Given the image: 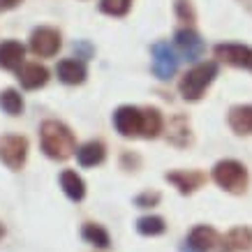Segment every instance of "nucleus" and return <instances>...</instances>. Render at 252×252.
Segmentation results:
<instances>
[{"label":"nucleus","instance_id":"f257e3e1","mask_svg":"<svg viewBox=\"0 0 252 252\" xmlns=\"http://www.w3.org/2000/svg\"><path fill=\"white\" fill-rule=\"evenodd\" d=\"M39 141L51 160H67L77 151V139L65 123L61 121H44L39 127Z\"/></svg>","mask_w":252,"mask_h":252},{"label":"nucleus","instance_id":"f03ea898","mask_svg":"<svg viewBox=\"0 0 252 252\" xmlns=\"http://www.w3.org/2000/svg\"><path fill=\"white\" fill-rule=\"evenodd\" d=\"M215 77H218V63H201V65L192 67L190 72L181 79L178 91H181V95H183L185 99L197 102V99L204 95V91L213 84Z\"/></svg>","mask_w":252,"mask_h":252},{"label":"nucleus","instance_id":"7ed1b4c3","mask_svg":"<svg viewBox=\"0 0 252 252\" xmlns=\"http://www.w3.org/2000/svg\"><path fill=\"white\" fill-rule=\"evenodd\" d=\"M213 181L231 194H243L248 190V169L236 160H220L213 167Z\"/></svg>","mask_w":252,"mask_h":252},{"label":"nucleus","instance_id":"20e7f679","mask_svg":"<svg viewBox=\"0 0 252 252\" xmlns=\"http://www.w3.org/2000/svg\"><path fill=\"white\" fill-rule=\"evenodd\" d=\"M28 158V139L19 134H5L0 137V160L9 169H21Z\"/></svg>","mask_w":252,"mask_h":252},{"label":"nucleus","instance_id":"39448f33","mask_svg":"<svg viewBox=\"0 0 252 252\" xmlns=\"http://www.w3.org/2000/svg\"><path fill=\"white\" fill-rule=\"evenodd\" d=\"M114 125L118 134L123 137H141L144 132V109H137V107H118L114 114Z\"/></svg>","mask_w":252,"mask_h":252},{"label":"nucleus","instance_id":"423d86ee","mask_svg":"<svg viewBox=\"0 0 252 252\" xmlns=\"http://www.w3.org/2000/svg\"><path fill=\"white\" fill-rule=\"evenodd\" d=\"M63 39H61V32L54 31V28H35L31 35V51L39 58H51V56L58 54V49H61Z\"/></svg>","mask_w":252,"mask_h":252},{"label":"nucleus","instance_id":"0eeeda50","mask_svg":"<svg viewBox=\"0 0 252 252\" xmlns=\"http://www.w3.org/2000/svg\"><path fill=\"white\" fill-rule=\"evenodd\" d=\"M176 69H178V58H176L174 49L167 44V42H158L153 46V72L155 77L162 79V81H167L176 74Z\"/></svg>","mask_w":252,"mask_h":252},{"label":"nucleus","instance_id":"6e6552de","mask_svg":"<svg viewBox=\"0 0 252 252\" xmlns=\"http://www.w3.org/2000/svg\"><path fill=\"white\" fill-rule=\"evenodd\" d=\"M215 56L220 61L229 63L234 67H245L252 72V49L245 44H218L215 46Z\"/></svg>","mask_w":252,"mask_h":252},{"label":"nucleus","instance_id":"1a4fd4ad","mask_svg":"<svg viewBox=\"0 0 252 252\" xmlns=\"http://www.w3.org/2000/svg\"><path fill=\"white\" fill-rule=\"evenodd\" d=\"M176 46H178V51H181L188 61H197V58H201L204 51H206L204 39L199 37V32L192 31V28H183V31L176 32Z\"/></svg>","mask_w":252,"mask_h":252},{"label":"nucleus","instance_id":"9d476101","mask_svg":"<svg viewBox=\"0 0 252 252\" xmlns=\"http://www.w3.org/2000/svg\"><path fill=\"white\" fill-rule=\"evenodd\" d=\"M218 241H220V236H218V231H215L213 227L199 224V227H194V229L188 234V241H185V243L197 252H208L218 245Z\"/></svg>","mask_w":252,"mask_h":252},{"label":"nucleus","instance_id":"9b49d317","mask_svg":"<svg viewBox=\"0 0 252 252\" xmlns=\"http://www.w3.org/2000/svg\"><path fill=\"white\" fill-rule=\"evenodd\" d=\"M169 183L176 185L178 188V192L181 194H192V192L197 190V188H201V183L206 181V176L201 174V171H171V174L164 176Z\"/></svg>","mask_w":252,"mask_h":252},{"label":"nucleus","instance_id":"f8f14e48","mask_svg":"<svg viewBox=\"0 0 252 252\" xmlns=\"http://www.w3.org/2000/svg\"><path fill=\"white\" fill-rule=\"evenodd\" d=\"M19 81L26 91H35V88H42V86L49 81V69L44 65H37V63H28L19 67Z\"/></svg>","mask_w":252,"mask_h":252},{"label":"nucleus","instance_id":"ddd939ff","mask_svg":"<svg viewBox=\"0 0 252 252\" xmlns=\"http://www.w3.org/2000/svg\"><path fill=\"white\" fill-rule=\"evenodd\" d=\"M252 250V229L250 227H236L222 238L220 252H248Z\"/></svg>","mask_w":252,"mask_h":252},{"label":"nucleus","instance_id":"4468645a","mask_svg":"<svg viewBox=\"0 0 252 252\" xmlns=\"http://www.w3.org/2000/svg\"><path fill=\"white\" fill-rule=\"evenodd\" d=\"M58 79H61L63 84L67 86H77V84H84L86 77H88V69L81 61H61L58 63Z\"/></svg>","mask_w":252,"mask_h":252},{"label":"nucleus","instance_id":"2eb2a0df","mask_svg":"<svg viewBox=\"0 0 252 252\" xmlns=\"http://www.w3.org/2000/svg\"><path fill=\"white\" fill-rule=\"evenodd\" d=\"M23 56H26V49H23L21 42H14V39L2 42V44H0V67L19 69L23 63Z\"/></svg>","mask_w":252,"mask_h":252},{"label":"nucleus","instance_id":"dca6fc26","mask_svg":"<svg viewBox=\"0 0 252 252\" xmlns=\"http://www.w3.org/2000/svg\"><path fill=\"white\" fill-rule=\"evenodd\" d=\"M229 125L236 134H252V104H238V107H231Z\"/></svg>","mask_w":252,"mask_h":252},{"label":"nucleus","instance_id":"f3484780","mask_svg":"<svg viewBox=\"0 0 252 252\" xmlns=\"http://www.w3.org/2000/svg\"><path fill=\"white\" fill-rule=\"evenodd\" d=\"M61 188L72 201H81V199L86 197V183L77 171H69V169L67 171H63L61 174Z\"/></svg>","mask_w":252,"mask_h":252},{"label":"nucleus","instance_id":"a211bd4d","mask_svg":"<svg viewBox=\"0 0 252 252\" xmlns=\"http://www.w3.org/2000/svg\"><path fill=\"white\" fill-rule=\"evenodd\" d=\"M77 158L84 167H95V164H102L104 158H107V151L99 141H88L77 151Z\"/></svg>","mask_w":252,"mask_h":252},{"label":"nucleus","instance_id":"6ab92c4d","mask_svg":"<svg viewBox=\"0 0 252 252\" xmlns=\"http://www.w3.org/2000/svg\"><path fill=\"white\" fill-rule=\"evenodd\" d=\"M81 236H84L91 245L99 248V250H109V245H111L109 231L104 229V227H99V224H93V222H88L84 229H81Z\"/></svg>","mask_w":252,"mask_h":252},{"label":"nucleus","instance_id":"aec40b11","mask_svg":"<svg viewBox=\"0 0 252 252\" xmlns=\"http://www.w3.org/2000/svg\"><path fill=\"white\" fill-rule=\"evenodd\" d=\"M164 127V121H162V114L155 107H146L144 109V132L141 137L146 139H155Z\"/></svg>","mask_w":252,"mask_h":252},{"label":"nucleus","instance_id":"412c9836","mask_svg":"<svg viewBox=\"0 0 252 252\" xmlns=\"http://www.w3.org/2000/svg\"><path fill=\"white\" fill-rule=\"evenodd\" d=\"M137 231L141 236H160L167 231V224L160 215H146V218L137 220Z\"/></svg>","mask_w":252,"mask_h":252},{"label":"nucleus","instance_id":"4be33fe9","mask_svg":"<svg viewBox=\"0 0 252 252\" xmlns=\"http://www.w3.org/2000/svg\"><path fill=\"white\" fill-rule=\"evenodd\" d=\"M0 109L9 116H19L23 109V99L21 95L14 91V88H5L0 93Z\"/></svg>","mask_w":252,"mask_h":252},{"label":"nucleus","instance_id":"5701e85b","mask_svg":"<svg viewBox=\"0 0 252 252\" xmlns=\"http://www.w3.org/2000/svg\"><path fill=\"white\" fill-rule=\"evenodd\" d=\"M132 7V0H102L99 9L109 16H125Z\"/></svg>","mask_w":252,"mask_h":252},{"label":"nucleus","instance_id":"b1692460","mask_svg":"<svg viewBox=\"0 0 252 252\" xmlns=\"http://www.w3.org/2000/svg\"><path fill=\"white\" fill-rule=\"evenodd\" d=\"M174 9H176V16L185 23H192L197 19L194 14V7H192V0H176L174 2Z\"/></svg>","mask_w":252,"mask_h":252},{"label":"nucleus","instance_id":"393cba45","mask_svg":"<svg viewBox=\"0 0 252 252\" xmlns=\"http://www.w3.org/2000/svg\"><path fill=\"white\" fill-rule=\"evenodd\" d=\"M158 201H160V194H158V192H153V194H151V192H144V194H139V197L134 199L137 206H153Z\"/></svg>","mask_w":252,"mask_h":252},{"label":"nucleus","instance_id":"a878e982","mask_svg":"<svg viewBox=\"0 0 252 252\" xmlns=\"http://www.w3.org/2000/svg\"><path fill=\"white\" fill-rule=\"evenodd\" d=\"M23 0H0V12H9V9L19 7Z\"/></svg>","mask_w":252,"mask_h":252},{"label":"nucleus","instance_id":"bb28decb","mask_svg":"<svg viewBox=\"0 0 252 252\" xmlns=\"http://www.w3.org/2000/svg\"><path fill=\"white\" fill-rule=\"evenodd\" d=\"M238 2H243V5H248V7L252 9V0H238Z\"/></svg>","mask_w":252,"mask_h":252},{"label":"nucleus","instance_id":"cd10ccee","mask_svg":"<svg viewBox=\"0 0 252 252\" xmlns=\"http://www.w3.org/2000/svg\"><path fill=\"white\" fill-rule=\"evenodd\" d=\"M5 236V227H2V222H0V238Z\"/></svg>","mask_w":252,"mask_h":252}]
</instances>
